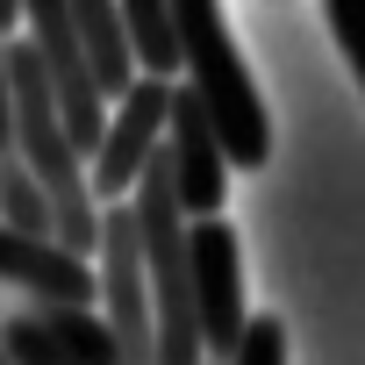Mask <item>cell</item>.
I'll return each instance as SVG.
<instances>
[{
    "label": "cell",
    "mask_w": 365,
    "mask_h": 365,
    "mask_svg": "<svg viewBox=\"0 0 365 365\" xmlns=\"http://www.w3.org/2000/svg\"><path fill=\"white\" fill-rule=\"evenodd\" d=\"M22 22H29V43H36L51 86H58V108H65L79 150L93 158L101 136H108V122H115V108H108V93L93 79V58H86V36H79L72 0H22Z\"/></svg>",
    "instance_id": "3"
},
{
    "label": "cell",
    "mask_w": 365,
    "mask_h": 365,
    "mask_svg": "<svg viewBox=\"0 0 365 365\" xmlns=\"http://www.w3.org/2000/svg\"><path fill=\"white\" fill-rule=\"evenodd\" d=\"M15 15H22V0H0V36L15 29Z\"/></svg>",
    "instance_id": "15"
},
{
    "label": "cell",
    "mask_w": 365,
    "mask_h": 365,
    "mask_svg": "<svg viewBox=\"0 0 365 365\" xmlns=\"http://www.w3.org/2000/svg\"><path fill=\"white\" fill-rule=\"evenodd\" d=\"M329 8V29H336V43H344V65L358 72V86H365V0H322Z\"/></svg>",
    "instance_id": "13"
},
{
    "label": "cell",
    "mask_w": 365,
    "mask_h": 365,
    "mask_svg": "<svg viewBox=\"0 0 365 365\" xmlns=\"http://www.w3.org/2000/svg\"><path fill=\"white\" fill-rule=\"evenodd\" d=\"M0 222L36 230V237H58V201H51V187L36 179V165L22 150L0 158Z\"/></svg>",
    "instance_id": "10"
},
{
    "label": "cell",
    "mask_w": 365,
    "mask_h": 365,
    "mask_svg": "<svg viewBox=\"0 0 365 365\" xmlns=\"http://www.w3.org/2000/svg\"><path fill=\"white\" fill-rule=\"evenodd\" d=\"M165 129H172V79L158 72H136V86L115 101V122L93 150V194L101 201H129L143 165L165 150Z\"/></svg>",
    "instance_id": "4"
},
{
    "label": "cell",
    "mask_w": 365,
    "mask_h": 365,
    "mask_svg": "<svg viewBox=\"0 0 365 365\" xmlns=\"http://www.w3.org/2000/svg\"><path fill=\"white\" fill-rule=\"evenodd\" d=\"M194 308H201L208 358H237L251 322H244V251L222 215H194Z\"/></svg>",
    "instance_id": "5"
},
{
    "label": "cell",
    "mask_w": 365,
    "mask_h": 365,
    "mask_svg": "<svg viewBox=\"0 0 365 365\" xmlns=\"http://www.w3.org/2000/svg\"><path fill=\"white\" fill-rule=\"evenodd\" d=\"M172 172H179V201H187V215H222V194H230V136L222 122L208 115L201 86H172Z\"/></svg>",
    "instance_id": "6"
},
{
    "label": "cell",
    "mask_w": 365,
    "mask_h": 365,
    "mask_svg": "<svg viewBox=\"0 0 365 365\" xmlns=\"http://www.w3.org/2000/svg\"><path fill=\"white\" fill-rule=\"evenodd\" d=\"M0 287H15L22 301H101V258H79L58 237L0 222Z\"/></svg>",
    "instance_id": "7"
},
{
    "label": "cell",
    "mask_w": 365,
    "mask_h": 365,
    "mask_svg": "<svg viewBox=\"0 0 365 365\" xmlns=\"http://www.w3.org/2000/svg\"><path fill=\"white\" fill-rule=\"evenodd\" d=\"M22 150V129H15V72H8V36H0V158Z\"/></svg>",
    "instance_id": "14"
},
{
    "label": "cell",
    "mask_w": 365,
    "mask_h": 365,
    "mask_svg": "<svg viewBox=\"0 0 365 365\" xmlns=\"http://www.w3.org/2000/svg\"><path fill=\"white\" fill-rule=\"evenodd\" d=\"M101 308H108V322L122 336V365H165L158 358V301H150L136 194L101 208Z\"/></svg>",
    "instance_id": "2"
},
{
    "label": "cell",
    "mask_w": 365,
    "mask_h": 365,
    "mask_svg": "<svg viewBox=\"0 0 365 365\" xmlns=\"http://www.w3.org/2000/svg\"><path fill=\"white\" fill-rule=\"evenodd\" d=\"M122 22L136 43V72L179 79L187 72V36H179V0H122Z\"/></svg>",
    "instance_id": "9"
},
{
    "label": "cell",
    "mask_w": 365,
    "mask_h": 365,
    "mask_svg": "<svg viewBox=\"0 0 365 365\" xmlns=\"http://www.w3.org/2000/svg\"><path fill=\"white\" fill-rule=\"evenodd\" d=\"M179 36H187V86H201L208 115L230 136V158L244 172H258L272 158V122H265V101L244 72V51L230 43L222 0H179Z\"/></svg>",
    "instance_id": "1"
},
{
    "label": "cell",
    "mask_w": 365,
    "mask_h": 365,
    "mask_svg": "<svg viewBox=\"0 0 365 365\" xmlns=\"http://www.w3.org/2000/svg\"><path fill=\"white\" fill-rule=\"evenodd\" d=\"M0 322H8V308H0Z\"/></svg>",
    "instance_id": "17"
},
{
    "label": "cell",
    "mask_w": 365,
    "mask_h": 365,
    "mask_svg": "<svg viewBox=\"0 0 365 365\" xmlns=\"http://www.w3.org/2000/svg\"><path fill=\"white\" fill-rule=\"evenodd\" d=\"M72 15H79V36H86L101 93L122 101L136 86V43H129V22H122V0H72Z\"/></svg>",
    "instance_id": "8"
},
{
    "label": "cell",
    "mask_w": 365,
    "mask_h": 365,
    "mask_svg": "<svg viewBox=\"0 0 365 365\" xmlns=\"http://www.w3.org/2000/svg\"><path fill=\"white\" fill-rule=\"evenodd\" d=\"M208 365H230V358H208Z\"/></svg>",
    "instance_id": "16"
},
{
    "label": "cell",
    "mask_w": 365,
    "mask_h": 365,
    "mask_svg": "<svg viewBox=\"0 0 365 365\" xmlns=\"http://www.w3.org/2000/svg\"><path fill=\"white\" fill-rule=\"evenodd\" d=\"M0 336H8V351H15L22 365H79V358H72V344H65V336H58L29 301H22L8 322H0Z\"/></svg>",
    "instance_id": "11"
},
{
    "label": "cell",
    "mask_w": 365,
    "mask_h": 365,
    "mask_svg": "<svg viewBox=\"0 0 365 365\" xmlns=\"http://www.w3.org/2000/svg\"><path fill=\"white\" fill-rule=\"evenodd\" d=\"M230 365H287V322L279 315H251V329H244Z\"/></svg>",
    "instance_id": "12"
}]
</instances>
